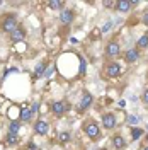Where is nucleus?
<instances>
[{"mask_svg": "<svg viewBox=\"0 0 148 150\" xmlns=\"http://www.w3.org/2000/svg\"><path fill=\"white\" fill-rule=\"evenodd\" d=\"M85 135L90 138V140H99L101 138V128H99V125L97 123H87L85 125Z\"/></svg>", "mask_w": 148, "mask_h": 150, "instance_id": "1", "label": "nucleus"}, {"mask_svg": "<svg viewBox=\"0 0 148 150\" xmlns=\"http://www.w3.org/2000/svg\"><path fill=\"white\" fill-rule=\"evenodd\" d=\"M17 28H19L17 26V19L14 17V16H7V17L4 19V22H2V31H4V33L12 34Z\"/></svg>", "mask_w": 148, "mask_h": 150, "instance_id": "2", "label": "nucleus"}, {"mask_svg": "<svg viewBox=\"0 0 148 150\" xmlns=\"http://www.w3.org/2000/svg\"><path fill=\"white\" fill-rule=\"evenodd\" d=\"M102 125H104L106 130H112V128H116V125H118L116 116H114L112 112H106V114L102 116Z\"/></svg>", "mask_w": 148, "mask_h": 150, "instance_id": "3", "label": "nucleus"}, {"mask_svg": "<svg viewBox=\"0 0 148 150\" xmlns=\"http://www.w3.org/2000/svg\"><path fill=\"white\" fill-rule=\"evenodd\" d=\"M121 53V46L118 41H111V43H107V46H106V55L114 58V56H118Z\"/></svg>", "mask_w": 148, "mask_h": 150, "instance_id": "4", "label": "nucleus"}, {"mask_svg": "<svg viewBox=\"0 0 148 150\" xmlns=\"http://www.w3.org/2000/svg\"><path fill=\"white\" fill-rule=\"evenodd\" d=\"M94 103V96L90 92H83L82 96V101H80V104H78V111H85L87 108H90Z\"/></svg>", "mask_w": 148, "mask_h": 150, "instance_id": "5", "label": "nucleus"}, {"mask_svg": "<svg viewBox=\"0 0 148 150\" xmlns=\"http://www.w3.org/2000/svg\"><path fill=\"white\" fill-rule=\"evenodd\" d=\"M65 111H66V104L63 101H55V103L51 104V112L55 116H63Z\"/></svg>", "mask_w": 148, "mask_h": 150, "instance_id": "6", "label": "nucleus"}, {"mask_svg": "<svg viewBox=\"0 0 148 150\" xmlns=\"http://www.w3.org/2000/svg\"><path fill=\"white\" fill-rule=\"evenodd\" d=\"M106 74L109 75V77H118L121 74V65L118 62H111V63H107L106 67Z\"/></svg>", "mask_w": 148, "mask_h": 150, "instance_id": "7", "label": "nucleus"}, {"mask_svg": "<svg viewBox=\"0 0 148 150\" xmlns=\"http://www.w3.org/2000/svg\"><path fill=\"white\" fill-rule=\"evenodd\" d=\"M73 19H75L73 10L65 9V10H61V12H60V21H61L63 24H72V22H73Z\"/></svg>", "mask_w": 148, "mask_h": 150, "instance_id": "8", "label": "nucleus"}, {"mask_svg": "<svg viewBox=\"0 0 148 150\" xmlns=\"http://www.w3.org/2000/svg\"><path fill=\"white\" fill-rule=\"evenodd\" d=\"M48 130H49V126H48L46 121L39 120V121L34 123V133H36V135H46Z\"/></svg>", "mask_w": 148, "mask_h": 150, "instance_id": "9", "label": "nucleus"}, {"mask_svg": "<svg viewBox=\"0 0 148 150\" xmlns=\"http://www.w3.org/2000/svg\"><path fill=\"white\" fill-rule=\"evenodd\" d=\"M131 7H133V5H131L130 0H119V2H116V10H118V12H123V14L130 12Z\"/></svg>", "mask_w": 148, "mask_h": 150, "instance_id": "10", "label": "nucleus"}, {"mask_svg": "<svg viewBox=\"0 0 148 150\" xmlns=\"http://www.w3.org/2000/svg\"><path fill=\"white\" fill-rule=\"evenodd\" d=\"M138 58H140V51L138 50H133V48H131V50H128V51L124 53V60H126L128 63H135Z\"/></svg>", "mask_w": 148, "mask_h": 150, "instance_id": "11", "label": "nucleus"}, {"mask_svg": "<svg viewBox=\"0 0 148 150\" xmlns=\"http://www.w3.org/2000/svg\"><path fill=\"white\" fill-rule=\"evenodd\" d=\"M10 39L14 41V43H19V41H22V39H26V31L22 28H17L12 34H10Z\"/></svg>", "mask_w": 148, "mask_h": 150, "instance_id": "12", "label": "nucleus"}, {"mask_svg": "<svg viewBox=\"0 0 148 150\" xmlns=\"http://www.w3.org/2000/svg\"><path fill=\"white\" fill-rule=\"evenodd\" d=\"M112 145H114V149L121 150V149L126 147V142H124V138H123L121 135H114V137H112Z\"/></svg>", "mask_w": 148, "mask_h": 150, "instance_id": "13", "label": "nucleus"}, {"mask_svg": "<svg viewBox=\"0 0 148 150\" xmlns=\"http://www.w3.org/2000/svg\"><path fill=\"white\" fill-rule=\"evenodd\" d=\"M136 48H138V50H147V48H148V33H145V34L138 39Z\"/></svg>", "mask_w": 148, "mask_h": 150, "instance_id": "14", "label": "nucleus"}, {"mask_svg": "<svg viewBox=\"0 0 148 150\" xmlns=\"http://www.w3.org/2000/svg\"><path fill=\"white\" fill-rule=\"evenodd\" d=\"M32 114H34V112L31 111V108H22V109H20V120H22V121H29V120L32 118Z\"/></svg>", "mask_w": 148, "mask_h": 150, "instance_id": "15", "label": "nucleus"}, {"mask_svg": "<svg viewBox=\"0 0 148 150\" xmlns=\"http://www.w3.org/2000/svg\"><path fill=\"white\" fill-rule=\"evenodd\" d=\"M143 133H145V131L141 130V128H133V130H131V138H133V140H140V138L143 137Z\"/></svg>", "mask_w": 148, "mask_h": 150, "instance_id": "16", "label": "nucleus"}, {"mask_svg": "<svg viewBox=\"0 0 148 150\" xmlns=\"http://www.w3.org/2000/svg\"><path fill=\"white\" fill-rule=\"evenodd\" d=\"M48 7H49V9H61V7H63V2H58V0H49V2H48Z\"/></svg>", "mask_w": 148, "mask_h": 150, "instance_id": "17", "label": "nucleus"}, {"mask_svg": "<svg viewBox=\"0 0 148 150\" xmlns=\"http://www.w3.org/2000/svg\"><path fill=\"white\" fill-rule=\"evenodd\" d=\"M19 128H20V125H19L17 121H12L9 125V131L12 133V135H17V131H19Z\"/></svg>", "mask_w": 148, "mask_h": 150, "instance_id": "18", "label": "nucleus"}, {"mask_svg": "<svg viewBox=\"0 0 148 150\" xmlns=\"http://www.w3.org/2000/svg\"><path fill=\"white\" fill-rule=\"evenodd\" d=\"M58 142H60V143H66V142H70V133H68V131H63V133H60V137H58Z\"/></svg>", "mask_w": 148, "mask_h": 150, "instance_id": "19", "label": "nucleus"}, {"mask_svg": "<svg viewBox=\"0 0 148 150\" xmlns=\"http://www.w3.org/2000/svg\"><path fill=\"white\" fill-rule=\"evenodd\" d=\"M7 143H9V145H16V143H17V135L9 133V135H7Z\"/></svg>", "mask_w": 148, "mask_h": 150, "instance_id": "20", "label": "nucleus"}, {"mask_svg": "<svg viewBox=\"0 0 148 150\" xmlns=\"http://www.w3.org/2000/svg\"><path fill=\"white\" fill-rule=\"evenodd\" d=\"M44 67H46L44 63H37V65H36V70H34V74H36V75H43V74H44Z\"/></svg>", "mask_w": 148, "mask_h": 150, "instance_id": "21", "label": "nucleus"}, {"mask_svg": "<svg viewBox=\"0 0 148 150\" xmlns=\"http://www.w3.org/2000/svg\"><path fill=\"white\" fill-rule=\"evenodd\" d=\"M128 123H130V125H138L140 118H138V116H133V114H130V116H128Z\"/></svg>", "mask_w": 148, "mask_h": 150, "instance_id": "22", "label": "nucleus"}, {"mask_svg": "<svg viewBox=\"0 0 148 150\" xmlns=\"http://www.w3.org/2000/svg\"><path fill=\"white\" fill-rule=\"evenodd\" d=\"M111 29H112V22H107V24H106V26L102 28V33H109Z\"/></svg>", "mask_w": 148, "mask_h": 150, "instance_id": "23", "label": "nucleus"}, {"mask_svg": "<svg viewBox=\"0 0 148 150\" xmlns=\"http://www.w3.org/2000/svg\"><path fill=\"white\" fill-rule=\"evenodd\" d=\"M141 101H143L145 104H148V89L143 92V96H141Z\"/></svg>", "mask_w": 148, "mask_h": 150, "instance_id": "24", "label": "nucleus"}, {"mask_svg": "<svg viewBox=\"0 0 148 150\" xmlns=\"http://www.w3.org/2000/svg\"><path fill=\"white\" fill-rule=\"evenodd\" d=\"M85 72V62H83V58H80V74Z\"/></svg>", "mask_w": 148, "mask_h": 150, "instance_id": "25", "label": "nucleus"}, {"mask_svg": "<svg viewBox=\"0 0 148 150\" xmlns=\"http://www.w3.org/2000/svg\"><path fill=\"white\" fill-rule=\"evenodd\" d=\"M143 24L148 26V12H145V16H143Z\"/></svg>", "mask_w": 148, "mask_h": 150, "instance_id": "26", "label": "nucleus"}, {"mask_svg": "<svg viewBox=\"0 0 148 150\" xmlns=\"http://www.w3.org/2000/svg\"><path fill=\"white\" fill-rule=\"evenodd\" d=\"M104 5H106V7H116V2H106Z\"/></svg>", "mask_w": 148, "mask_h": 150, "instance_id": "27", "label": "nucleus"}, {"mask_svg": "<svg viewBox=\"0 0 148 150\" xmlns=\"http://www.w3.org/2000/svg\"><path fill=\"white\" fill-rule=\"evenodd\" d=\"M31 111H32V112H36V111H37V103H34V104H32V108H31Z\"/></svg>", "mask_w": 148, "mask_h": 150, "instance_id": "28", "label": "nucleus"}, {"mask_svg": "<svg viewBox=\"0 0 148 150\" xmlns=\"http://www.w3.org/2000/svg\"><path fill=\"white\" fill-rule=\"evenodd\" d=\"M29 150H36V145L34 143H29Z\"/></svg>", "mask_w": 148, "mask_h": 150, "instance_id": "29", "label": "nucleus"}, {"mask_svg": "<svg viewBox=\"0 0 148 150\" xmlns=\"http://www.w3.org/2000/svg\"><path fill=\"white\" fill-rule=\"evenodd\" d=\"M143 150H148V147H145V149H143Z\"/></svg>", "mask_w": 148, "mask_h": 150, "instance_id": "30", "label": "nucleus"}]
</instances>
